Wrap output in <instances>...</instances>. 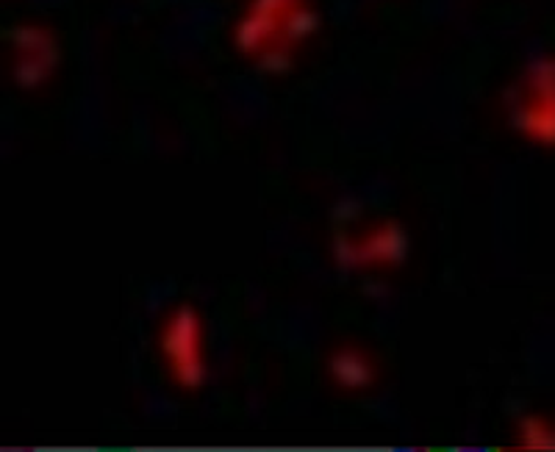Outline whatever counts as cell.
I'll list each match as a JSON object with an SVG mask.
<instances>
[{
    "label": "cell",
    "mask_w": 555,
    "mask_h": 452,
    "mask_svg": "<svg viewBox=\"0 0 555 452\" xmlns=\"http://www.w3.org/2000/svg\"><path fill=\"white\" fill-rule=\"evenodd\" d=\"M165 356L170 359L172 370L186 384H195L201 377V327L190 311L172 317L170 331H167Z\"/></svg>",
    "instance_id": "1"
}]
</instances>
